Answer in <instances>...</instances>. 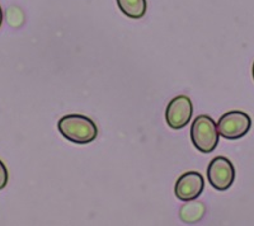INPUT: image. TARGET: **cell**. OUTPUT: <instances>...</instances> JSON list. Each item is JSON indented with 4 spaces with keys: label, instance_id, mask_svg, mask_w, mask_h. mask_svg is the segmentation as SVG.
<instances>
[{
    "label": "cell",
    "instance_id": "obj_10",
    "mask_svg": "<svg viewBox=\"0 0 254 226\" xmlns=\"http://www.w3.org/2000/svg\"><path fill=\"white\" fill-rule=\"evenodd\" d=\"M3 9H1V6H0V27H1V24H3Z\"/></svg>",
    "mask_w": 254,
    "mask_h": 226
},
{
    "label": "cell",
    "instance_id": "obj_7",
    "mask_svg": "<svg viewBox=\"0 0 254 226\" xmlns=\"http://www.w3.org/2000/svg\"><path fill=\"white\" fill-rule=\"evenodd\" d=\"M206 206L203 202L192 200L187 201L179 209V219L186 224H196L205 216Z\"/></svg>",
    "mask_w": 254,
    "mask_h": 226
},
{
    "label": "cell",
    "instance_id": "obj_5",
    "mask_svg": "<svg viewBox=\"0 0 254 226\" xmlns=\"http://www.w3.org/2000/svg\"><path fill=\"white\" fill-rule=\"evenodd\" d=\"M193 116V103L187 96H177L165 110V122L173 130H182Z\"/></svg>",
    "mask_w": 254,
    "mask_h": 226
},
{
    "label": "cell",
    "instance_id": "obj_2",
    "mask_svg": "<svg viewBox=\"0 0 254 226\" xmlns=\"http://www.w3.org/2000/svg\"><path fill=\"white\" fill-rule=\"evenodd\" d=\"M220 133L216 122L210 116H198L190 127V139L199 153H212L219 145Z\"/></svg>",
    "mask_w": 254,
    "mask_h": 226
},
{
    "label": "cell",
    "instance_id": "obj_8",
    "mask_svg": "<svg viewBox=\"0 0 254 226\" xmlns=\"http://www.w3.org/2000/svg\"><path fill=\"white\" fill-rule=\"evenodd\" d=\"M119 9L131 19H141L146 13V0H116Z\"/></svg>",
    "mask_w": 254,
    "mask_h": 226
},
{
    "label": "cell",
    "instance_id": "obj_6",
    "mask_svg": "<svg viewBox=\"0 0 254 226\" xmlns=\"http://www.w3.org/2000/svg\"><path fill=\"white\" fill-rule=\"evenodd\" d=\"M205 189V178L198 171H187L182 174L174 186V194L178 200L187 201L196 200Z\"/></svg>",
    "mask_w": 254,
    "mask_h": 226
},
{
    "label": "cell",
    "instance_id": "obj_11",
    "mask_svg": "<svg viewBox=\"0 0 254 226\" xmlns=\"http://www.w3.org/2000/svg\"><path fill=\"white\" fill-rule=\"evenodd\" d=\"M252 75H253V79H254V62H253V67H252Z\"/></svg>",
    "mask_w": 254,
    "mask_h": 226
},
{
    "label": "cell",
    "instance_id": "obj_3",
    "mask_svg": "<svg viewBox=\"0 0 254 226\" xmlns=\"http://www.w3.org/2000/svg\"><path fill=\"white\" fill-rule=\"evenodd\" d=\"M252 127L251 117L243 111H230L222 114L217 122L220 136L226 140H238L246 136Z\"/></svg>",
    "mask_w": 254,
    "mask_h": 226
},
{
    "label": "cell",
    "instance_id": "obj_1",
    "mask_svg": "<svg viewBox=\"0 0 254 226\" xmlns=\"http://www.w3.org/2000/svg\"><path fill=\"white\" fill-rule=\"evenodd\" d=\"M59 132L74 144L85 145L98 136V128L94 121L81 114H67L58 122Z\"/></svg>",
    "mask_w": 254,
    "mask_h": 226
},
{
    "label": "cell",
    "instance_id": "obj_4",
    "mask_svg": "<svg viewBox=\"0 0 254 226\" xmlns=\"http://www.w3.org/2000/svg\"><path fill=\"white\" fill-rule=\"evenodd\" d=\"M207 179L216 191L224 192L230 188L235 180V168L230 159L216 157L211 160L207 168Z\"/></svg>",
    "mask_w": 254,
    "mask_h": 226
},
{
    "label": "cell",
    "instance_id": "obj_9",
    "mask_svg": "<svg viewBox=\"0 0 254 226\" xmlns=\"http://www.w3.org/2000/svg\"><path fill=\"white\" fill-rule=\"evenodd\" d=\"M8 182H9L8 169H6V167H5V164L3 163V160H0V191L8 186Z\"/></svg>",
    "mask_w": 254,
    "mask_h": 226
}]
</instances>
